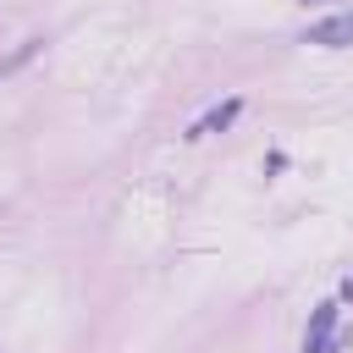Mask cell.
Returning <instances> with one entry per match:
<instances>
[{
  "instance_id": "2",
  "label": "cell",
  "mask_w": 353,
  "mask_h": 353,
  "mask_svg": "<svg viewBox=\"0 0 353 353\" xmlns=\"http://www.w3.org/2000/svg\"><path fill=\"white\" fill-rule=\"evenodd\" d=\"M303 353H336V303H320L314 309V325L303 336Z\"/></svg>"
},
{
  "instance_id": "3",
  "label": "cell",
  "mask_w": 353,
  "mask_h": 353,
  "mask_svg": "<svg viewBox=\"0 0 353 353\" xmlns=\"http://www.w3.org/2000/svg\"><path fill=\"white\" fill-rule=\"evenodd\" d=\"M237 116H243V99L232 94V99H221L215 110H204V116L193 121V132H188V138H210V132H226V127H232Z\"/></svg>"
},
{
  "instance_id": "4",
  "label": "cell",
  "mask_w": 353,
  "mask_h": 353,
  "mask_svg": "<svg viewBox=\"0 0 353 353\" xmlns=\"http://www.w3.org/2000/svg\"><path fill=\"white\" fill-rule=\"evenodd\" d=\"M33 55H39V39H28V44H17V50H11L6 61H0V77H11V72H17L22 61H33Z\"/></svg>"
},
{
  "instance_id": "1",
  "label": "cell",
  "mask_w": 353,
  "mask_h": 353,
  "mask_svg": "<svg viewBox=\"0 0 353 353\" xmlns=\"http://www.w3.org/2000/svg\"><path fill=\"white\" fill-rule=\"evenodd\" d=\"M303 44H325V50H342V44H353V11H336V17L314 22V28L303 33Z\"/></svg>"
}]
</instances>
